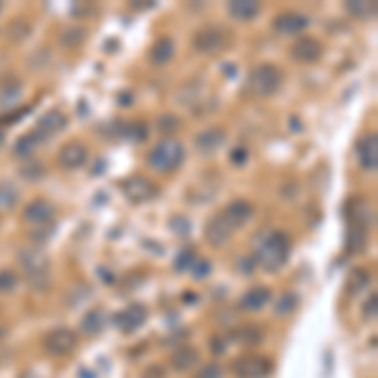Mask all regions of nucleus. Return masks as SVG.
<instances>
[{"label":"nucleus","mask_w":378,"mask_h":378,"mask_svg":"<svg viewBox=\"0 0 378 378\" xmlns=\"http://www.w3.org/2000/svg\"><path fill=\"white\" fill-rule=\"evenodd\" d=\"M290 258V237L282 230L267 232L255 247V262L267 273H278Z\"/></svg>","instance_id":"f257e3e1"},{"label":"nucleus","mask_w":378,"mask_h":378,"mask_svg":"<svg viewBox=\"0 0 378 378\" xmlns=\"http://www.w3.org/2000/svg\"><path fill=\"white\" fill-rule=\"evenodd\" d=\"M282 81H285V73H282L280 66H275V63H258L250 71V76H247L245 93L252 98H270L280 91Z\"/></svg>","instance_id":"f03ea898"},{"label":"nucleus","mask_w":378,"mask_h":378,"mask_svg":"<svg viewBox=\"0 0 378 378\" xmlns=\"http://www.w3.org/2000/svg\"><path fill=\"white\" fill-rule=\"evenodd\" d=\"M182 161H184L182 141L172 139V136L154 144L147 154V167L152 172H156V174H172V172H177V169L182 167Z\"/></svg>","instance_id":"7ed1b4c3"},{"label":"nucleus","mask_w":378,"mask_h":378,"mask_svg":"<svg viewBox=\"0 0 378 378\" xmlns=\"http://www.w3.org/2000/svg\"><path fill=\"white\" fill-rule=\"evenodd\" d=\"M232 46V33L224 26L217 23H207L202 28L192 35V48L202 56H217L222 51H227Z\"/></svg>","instance_id":"20e7f679"},{"label":"nucleus","mask_w":378,"mask_h":378,"mask_svg":"<svg viewBox=\"0 0 378 378\" xmlns=\"http://www.w3.org/2000/svg\"><path fill=\"white\" fill-rule=\"evenodd\" d=\"M273 368H275L273 358L260 356V353H242L230 366L235 378H267L273 373Z\"/></svg>","instance_id":"39448f33"},{"label":"nucleus","mask_w":378,"mask_h":378,"mask_svg":"<svg viewBox=\"0 0 378 378\" xmlns=\"http://www.w3.org/2000/svg\"><path fill=\"white\" fill-rule=\"evenodd\" d=\"M43 350L53 358H69L78 350V336L71 328H53L43 336Z\"/></svg>","instance_id":"423d86ee"},{"label":"nucleus","mask_w":378,"mask_h":378,"mask_svg":"<svg viewBox=\"0 0 378 378\" xmlns=\"http://www.w3.org/2000/svg\"><path fill=\"white\" fill-rule=\"evenodd\" d=\"M119 187H121V192H124L126 199L134 204L152 202V199L159 197V187H156L152 179H147V177H141V174L126 177V179H121Z\"/></svg>","instance_id":"0eeeda50"},{"label":"nucleus","mask_w":378,"mask_h":378,"mask_svg":"<svg viewBox=\"0 0 378 378\" xmlns=\"http://www.w3.org/2000/svg\"><path fill=\"white\" fill-rule=\"evenodd\" d=\"M18 260H21L23 270L28 273V280L33 282V287H46L43 285V282H48V278H46V267H48L46 255H43L41 250L28 247V250H23L21 255H18Z\"/></svg>","instance_id":"6e6552de"},{"label":"nucleus","mask_w":378,"mask_h":378,"mask_svg":"<svg viewBox=\"0 0 378 378\" xmlns=\"http://www.w3.org/2000/svg\"><path fill=\"white\" fill-rule=\"evenodd\" d=\"M323 56V43L313 35H300L295 43H290V58L300 66H310V63H318Z\"/></svg>","instance_id":"1a4fd4ad"},{"label":"nucleus","mask_w":378,"mask_h":378,"mask_svg":"<svg viewBox=\"0 0 378 378\" xmlns=\"http://www.w3.org/2000/svg\"><path fill=\"white\" fill-rule=\"evenodd\" d=\"M53 217H56V204L51 199H30L23 210V222L33 224V227H46V224H53Z\"/></svg>","instance_id":"9d476101"},{"label":"nucleus","mask_w":378,"mask_h":378,"mask_svg":"<svg viewBox=\"0 0 378 378\" xmlns=\"http://www.w3.org/2000/svg\"><path fill=\"white\" fill-rule=\"evenodd\" d=\"M310 18L298 10H282L273 18V30L280 35H300L303 30H308Z\"/></svg>","instance_id":"9b49d317"},{"label":"nucleus","mask_w":378,"mask_h":378,"mask_svg":"<svg viewBox=\"0 0 378 378\" xmlns=\"http://www.w3.org/2000/svg\"><path fill=\"white\" fill-rule=\"evenodd\" d=\"M224 217V222L230 224V230H242L252 217H255V204L250 199H232L222 212H219Z\"/></svg>","instance_id":"f8f14e48"},{"label":"nucleus","mask_w":378,"mask_h":378,"mask_svg":"<svg viewBox=\"0 0 378 378\" xmlns=\"http://www.w3.org/2000/svg\"><path fill=\"white\" fill-rule=\"evenodd\" d=\"M224 144H227V132L219 129V126H207L202 132H197V136H195V149L202 156L217 154Z\"/></svg>","instance_id":"ddd939ff"},{"label":"nucleus","mask_w":378,"mask_h":378,"mask_svg":"<svg viewBox=\"0 0 378 378\" xmlns=\"http://www.w3.org/2000/svg\"><path fill=\"white\" fill-rule=\"evenodd\" d=\"M86 164H89V149L81 141L63 144L61 152H58V167L66 169V172H76V169H84Z\"/></svg>","instance_id":"4468645a"},{"label":"nucleus","mask_w":378,"mask_h":378,"mask_svg":"<svg viewBox=\"0 0 378 378\" xmlns=\"http://www.w3.org/2000/svg\"><path fill=\"white\" fill-rule=\"evenodd\" d=\"M345 215H348V224H356V227H363V230H371L373 222H376L373 202L371 199H363V197L350 199L348 207H345Z\"/></svg>","instance_id":"2eb2a0df"},{"label":"nucleus","mask_w":378,"mask_h":378,"mask_svg":"<svg viewBox=\"0 0 378 378\" xmlns=\"http://www.w3.org/2000/svg\"><path fill=\"white\" fill-rule=\"evenodd\" d=\"M169 366H172V371L177 373H187V371H195L202 366V353L197 345H189V343H182L179 348L172 353L169 358Z\"/></svg>","instance_id":"dca6fc26"},{"label":"nucleus","mask_w":378,"mask_h":378,"mask_svg":"<svg viewBox=\"0 0 378 378\" xmlns=\"http://www.w3.org/2000/svg\"><path fill=\"white\" fill-rule=\"evenodd\" d=\"M66 126H69V116H66L63 111H58V109H51V111L46 114V116H41V121L35 124L33 134L43 141V144H46L51 136L61 134Z\"/></svg>","instance_id":"f3484780"},{"label":"nucleus","mask_w":378,"mask_h":378,"mask_svg":"<svg viewBox=\"0 0 378 378\" xmlns=\"http://www.w3.org/2000/svg\"><path fill=\"white\" fill-rule=\"evenodd\" d=\"M147 308L141 305V303H132V305H126L124 310L114 315V323L119 325L121 333H134V330H139L147 321Z\"/></svg>","instance_id":"a211bd4d"},{"label":"nucleus","mask_w":378,"mask_h":378,"mask_svg":"<svg viewBox=\"0 0 378 378\" xmlns=\"http://www.w3.org/2000/svg\"><path fill=\"white\" fill-rule=\"evenodd\" d=\"M356 154H358V164H361V169L373 174L378 167V136H376V132L361 136V141L356 144Z\"/></svg>","instance_id":"6ab92c4d"},{"label":"nucleus","mask_w":378,"mask_h":378,"mask_svg":"<svg viewBox=\"0 0 378 378\" xmlns=\"http://www.w3.org/2000/svg\"><path fill=\"white\" fill-rule=\"evenodd\" d=\"M270 300H273L270 287L255 285L240 298V310H245V313H260V310H265L267 305H270Z\"/></svg>","instance_id":"aec40b11"},{"label":"nucleus","mask_w":378,"mask_h":378,"mask_svg":"<svg viewBox=\"0 0 378 378\" xmlns=\"http://www.w3.org/2000/svg\"><path fill=\"white\" fill-rule=\"evenodd\" d=\"M232 237V230H230V224L224 222L222 215H212L210 222L204 224V240L210 242L212 247H224L227 242H230Z\"/></svg>","instance_id":"412c9836"},{"label":"nucleus","mask_w":378,"mask_h":378,"mask_svg":"<svg viewBox=\"0 0 378 378\" xmlns=\"http://www.w3.org/2000/svg\"><path fill=\"white\" fill-rule=\"evenodd\" d=\"M174 53H177L174 41H172L169 35H161V38H156V41L152 43V48H149V63L156 66V69H161V66L172 63Z\"/></svg>","instance_id":"4be33fe9"},{"label":"nucleus","mask_w":378,"mask_h":378,"mask_svg":"<svg viewBox=\"0 0 378 378\" xmlns=\"http://www.w3.org/2000/svg\"><path fill=\"white\" fill-rule=\"evenodd\" d=\"M227 15L240 23H250L260 15L258 0H230L227 3Z\"/></svg>","instance_id":"5701e85b"},{"label":"nucleus","mask_w":378,"mask_h":378,"mask_svg":"<svg viewBox=\"0 0 378 378\" xmlns=\"http://www.w3.org/2000/svg\"><path fill=\"white\" fill-rule=\"evenodd\" d=\"M104 328H106V315L101 308H91L81 318V330H84L89 338H96Z\"/></svg>","instance_id":"b1692460"},{"label":"nucleus","mask_w":378,"mask_h":378,"mask_svg":"<svg viewBox=\"0 0 378 378\" xmlns=\"http://www.w3.org/2000/svg\"><path fill=\"white\" fill-rule=\"evenodd\" d=\"M232 341H237L240 345H245V348H252V345H260V341H262V330L258 328V325H237V328L230 333Z\"/></svg>","instance_id":"393cba45"},{"label":"nucleus","mask_w":378,"mask_h":378,"mask_svg":"<svg viewBox=\"0 0 378 378\" xmlns=\"http://www.w3.org/2000/svg\"><path fill=\"white\" fill-rule=\"evenodd\" d=\"M21 93H23V84L18 78H8V81H3V86H0V106H3V109L15 106L21 101Z\"/></svg>","instance_id":"a878e982"},{"label":"nucleus","mask_w":378,"mask_h":378,"mask_svg":"<svg viewBox=\"0 0 378 378\" xmlns=\"http://www.w3.org/2000/svg\"><path fill=\"white\" fill-rule=\"evenodd\" d=\"M345 10H348V15H353V18L368 21V18H376L378 6L373 0H348V3H345Z\"/></svg>","instance_id":"bb28decb"},{"label":"nucleus","mask_w":378,"mask_h":378,"mask_svg":"<svg viewBox=\"0 0 378 378\" xmlns=\"http://www.w3.org/2000/svg\"><path fill=\"white\" fill-rule=\"evenodd\" d=\"M21 202V192L13 182H0V212H13Z\"/></svg>","instance_id":"cd10ccee"},{"label":"nucleus","mask_w":378,"mask_h":378,"mask_svg":"<svg viewBox=\"0 0 378 378\" xmlns=\"http://www.w3.org/2000/svg\"><path fill=\"white\" fill-rule=\"evenodd\" d=\"M366 242H368V230L363 227H356V224H348V252H363Z\"/></svg>","instance_id":"c85d7f7f"},{"label":"nucleus","mask_w":378,"mask_h":378,"mask_svg":"<svg viewBox=\"0 0 378 378\" xmlns=\"http://www.w3.org/2000/svg\"><path fill=\"white\" fill-rule=\"evenodd\" d=\"M58 41H61L63 48H78V46L86 41V30L81 28V26H69V28L61 33Z\"/></svg>","instance_id":"c756f323"},{"label":"nucleus","mask_w":378,"mask_h":378,"mask_svg":"<svg viewBox=\"0 0 378 378\" xmlns=\"http://www.w3.org/2000/svg\"><path fill=\"white\" fill-rule=\"evenodd\" d=\"M6 33H8V38H10L13 43H23L30 35V23L23 21V18H15L13 23H8Z\"/></svg>","instance_id":"7c9ffc66"},{"label":"nucleus","mask_w":378,"mask_h":378,"mask_svg":"<svg viewBox=\"0 0 378 378\" xmlns=\"http://www.w3.org/2000/svg\"><path fill=\"white\" fill-rule=\"evenodd\" d=\"M43 141L38 139V136H35L33 132H28L26 134V136H21V139H18V144H15V156H30L35 152V149L41 147Z\"/></svg>","instance_id":"2f4dec72"},{"label":"nucleus","mask_w":378,"mask_h":378,"mask_svg":"<svg viewBox=\"0 0 378 378\" xmlns=\"http://www.w3.org/2000/svg\"><path fill=\"white\" fill-rule=\"evenodd\" d=\"M298 305H300V298L295 293H282L280 300H278V305H275V313L278 315H290L298 310Z\"/></svg>","instance_id":"473e14b6"},{"label":"nucleus","mask_w":378,"mask_h":378,"mask_svg":"<svg viewBox=\"0 0 378 378\" xmlns=\"http://www.w3.org/2000/svg\"><path fill=\"white\" fill-rule=\"evenodd\" d=\"M368 280H371V275L366 273V270H353L350 273V278H348V295H356L358 290H363L366 285H368Z\"/></svg>","instance_id":"72a5a7b5"},{"label":"nucleus","mask_w":378,"mask_h":378,"mask_svg":"<svg viewBox=\"0 0 378 378\" xmlns=\"http://www.w3.org/2000/svg\"><path fill=\"white\" fill-rule=\"evenodd\" d=\"M147 134H149V129L141 124V121H132V124L124 126V136L132 141H144L147 139Z\"/></svg>","instance_id":"f704fd0d"},{"label":"nucleus","mask_w":378,"mask_h":378,"mask_svg":"<svg viewBox=\"0 0 378 378\" xmlns=\"http://www.w3.org/2000/svg\"><path fill=\"white\" fill-rule=\"evenodd\" d=\"M195 378H224V368H222V363H217V361H210V363H204L197 368Z\"/></svg>","instance_id":"c9c22d12"},{"label":"nucleus","mask_w":378,"mask_h":378,"mask_svg":"<svg viewBox=\"0 0 378 378\" xmlns=\"http://www.w3.org/2000/svg\"><path fill=\"white\" fill-rule=\"evenodd\" d=\"M18 287V275L13 270H0V295H10Z\"/></svg>","instance_id":"e433bc0d"},{"label":"nucleus","mask_w":378,"mask_h":378,"mask_svg":"<svg viewBox=\"0 0 378 378\" xmlns=\"http://www.w3.org/2000/svg\"><path fill=\"white\" fill-rule=\"evenodd\" d=\"M174 267L179 273H182V270H192V267H195V250L189 247V250L179 252V258L174 260Z\"/></svg>","instance_id":"4c0bfd02"},{"label":"nucleus","mask_w":378,"mask_h":378,"mask_svg":"<svg viewBox=\"0 0 378 378\" xmlns=\"http://www.w3.org/2000/svg\"><path fill=\"white\" fill-rule=\"evenodd\" d=\"M156 129H159L161 134H172L179 129V119H177L174 114H167V116H159V121H156Z\"/></svg>","instance_id":"58836bf2"},{"label":"nucleus","mask_w":378,"mask_h":378,"mask_svg":"<svg viewBox=\"0 0 378 378\" xmlns=\"http://www.w3.org/2000/svg\"><path fill=\"white\" fill-rule=\"evenodd\" d=\"M141 378H167V368L161 363H152L141 371Z\"/></svg>","instance_id":"ea45409f"},{"label":"nucleus","mask_w":378,"mask_h":378,"mask_svg":"<svg viewBox=\"0 0 378 378\" xmlns=\"http://www.w3.org/2000/svg\"><path fill=\"white\" fill-rule=\"evenodd\" d=\"M376 303H378V298H376V293H371L368 295V300H366V305H363V318L366 321H376Z\"/></svg>","instance_id":"a19ab883"},{"label":"nucleus","mask_w":378,"mask_h":378,"mask_svg":"<svg viewBox=\"0 0 378 378\" xmlns=\"http://www.w3.org/2000/svg\"><path fill=\"white\" fill-rule=\"evenodd\" d=\"M232 164L235 167H242V164H247V159H250V152H247L245 147H240V149H232Z\"/></svg>","instance_id":"79ce46f5"},{"label":"nucleus","mask_w":378,"mask_h":378,"mask_svg":"<svg viewBox=\"0 0 378 378\" xmlns=\"http://www.w3.org/2000/svg\"><path fill=\"white\" fill-rule=\"evenodd\" d=\"M195 265L197 267H192V270H189V273L195 275V278H204V275H210V270H212L210 260H207V262H204V260H195Z\"/></svg>","instance_id":"37998d69"},{"label":"nucleus","mask_w":378,"mask_h":378,"mask_svg":"<svg viewBox=\"0 0 378 378\" xmlns=\"http://www.w3.org/2000/svg\"><path fill=\"white\" fill-rule=\"evenodd\" d=\"M224 343H227V336H215L210 341V350L215 353V356H222V353H224Z\"/></svg>","instance_id":"c03bdc74"},{"label":"nucleus","mask_w":378,"mask_h":378,"mask_svg":"<svg viewBox=\"0 0 378 378\" xmlns=\"http://www.w3.org/2000/svg\"><path fill=\"white\" fill-rule=\"evenodd\" d=\"M172 230L177 232V235H184V232H189V219H184L182 215H177V217H172Z\"/></svg>","instance_id":"a18cd8bd"},{"label":"nucleus","mask_w":378,"mask_h":378,"mask_svg":"<svg viewBox=\"0 0 378 378\" xmlns=\"http://www.w3.org/2000/svg\"><path fill=\"white\" fill-rule=\"evenodd\" d=\"M255 265H258L255 258H242V260H240V270H242V273H255Z\"/></svg>","instance_id":"49530a36"},{"label":"nucleus","mask_w":378,"mask_h":378,"mask_svg":"<svg viewBox=\"0 0 378 378\" xmlns=\"http://www.w3.org/2000/svg\"><path fill=\"white\" fill-rule=\"evenodd\" d=\"M152 6H154V3H141V0H134V8H147V10H149Z\"/></svg>","instance_id":"de8ad7c7"},{"label":"nucleus","mask_w":378,"mask_h":378,"mask_svg":"<svg viewBox=\"0 0 378 378\" xmlns=\"http://www.w3.org/2000/svg\"><path fill=\"white\" fill-rule=\"evenodd\" d=\"M3 144H6V132L0 129V149H3Z\"/></svg>","instance_id":"09e8293b"},{"label":"nucleus","mask_w":378,"mask_h":378,"mask_svg":"<svg viewBox=\"0 0 378 378\" xmlns=\"http://www.w3.org/2000/svg\"><path fill=\"white\" fill-rule=\"evenodd\" d=\"M23 378H35V376H33V373H26V376H23Z\"/></svg>","instance_id":"8fccbe9b"}]
</instances>
